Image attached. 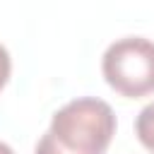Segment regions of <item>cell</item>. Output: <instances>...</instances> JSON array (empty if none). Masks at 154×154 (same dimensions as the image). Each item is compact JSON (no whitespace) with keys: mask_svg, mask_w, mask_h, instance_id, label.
Returning <instances> with one entry per match:
<instances>
[{"mask_svg":"<svg viewBox=\"0 0 154 154\" xmlns=\"http://www.w3.org/2000/svg\"><path fill=\"white\" fill-rule=\"evenodd\" d=\"M48 132L72 154H103L116 135V113L103 99L79 96L53 113Z\"/></svg>","mask_w":154,"mask_h":154,"instance_id":"6da1fadb","label":"cell"},{"mask_svg":"<svg viewBox=\"0 0 154 154\" xmlns=\"http://www.w3.org/2000/svg\"><path fill=\"white\" fill-rule=\"evenodd\" d=\"M101 72L120 96L140 99L154 94V41L144 36L113 41L101 58Z\"/></svg>","mask_w":154,"mask_h":154,"instance_id":"7a4b0ae2","label":"cell"},{"mask_svg":"<svg viewBox=\"0 0 154 154\" xmlns=\"http://www.w3.org/2000/svg\"><path fill=\"white\" fill-rule=\"evenodd\" d=\"M135 135H137L140 144H142L147 152L154 154V101L147 103V106L140 111V116H137V120H135Z\"/></svg>","mask_w":154,"mask_h":154,"instance_id":"3957f363","label":"cell"},{"mask_svg":"<svg viewBox=\"0 0 154 154\" xmlns=\"http://www.w3.org/2000/svg\"><path fill=\"white\" fill-rule=\"evenodd\" d=\"M34 154H72V152H67V149H63L53 137H51V132L46 130L43 135H41V140L36 142V147H34Z\"/></svg>","mask_w":154,"mask_h":154,"instance_id":"277c9868","label":"cell"},{"mask_svg":"<svg viewBox=\"0 0 154 154\" xmlns=\"http://www.w3.org/2000/svg\"><path fill=\"white\" fill-rule=\"evenodd\" d=\"M10 72H12V60H10V53H7V48L0 43V89L7 84V79H10Z\"/></svg>","mask_w":154,"mask_h":154,"instance_id":"5b68a950","label":"cell"},{"mask_svg":"<svg viewBox=\"0 0 154 154\" xmlns=\"http://www.w3.org/2000/svg\"><path fill=\"white\" fill-rule=\"evenodd\" d=\"M0 154H14V152H12V147L7 142H0Z\"/></svg>","mask_w":154,"mask_h":154,"instance_id":"8992f818","label":"cell"}]
</instances>
